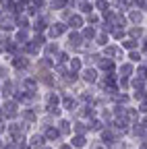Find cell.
Masks as SVG:
<instances>
[{
	"label": "cell",
	"instance_id": "cell-12",
	"mask_svg": "<svg viewBox=\"0 0 147 149\" xmlns=\"http://www.w3.org/2000/svg\"><path fill=\"white\" fill-rule=\"evenodd\" d=\"M145 33H147V27H145V25H128V27H126V35L133 37V40H137V42L143 40Z\"/></svg>",
	"mask_w": 147,
	"mask_h": 149
},
{
	"label": "cell",
	"instance_id": "cell-17",
	"mask_svg": "<svg viewBox=\"0 0 147 149\" xmlns=\"http://www.w3.org/2000/svg\"><path fill=\"white\" fill-rule=\"evenodd\" d=\"M98 31H100V29H98V27H93V25H85V27L81 29V35H83V40H85V42H91V44H93Z\"/></svg>",
	"mask_w": 147,
	"mask_h": 149
},
{
	"label": "cell",
	"instance_id": "cell-25",
	"mask_svg": "<svg viewBox=\"0 0 147 149\" xmlns=\"http://www.w3.org/2000/svg\"><path fill=\"white\" fill-rule=\"evenodd\" d=\"M89 149H108V145H106V143H102V141L98 139V141H93V143L89 145Z\"/></svg>",
	"mask_w": 147,
	"mask_h": 149
},
{
	"label": "cell",
	"instance_id": "cell-22",
	"mask_svg": "<svg viewBox=\"0 0 147 149\" xmlns=\"http://www.w3.org/2000/svg\"><path fill=\"white\" fill-rule=\"evenodd\" d=\"M120 48H122L124 52L139 50V42H137V40H133V37H126V40H122V42H120Z\"/></svg>",
	"mask_w": 147,
	"mask_h": 149
},
{
	"label": "cell",
	"instance_id": "cell-29",
	"mask_svg": "<svg viewBox=\"0 0 147 149\" xmlns=\"http://www.w3.org/2000/svg\"><path fill=\"white\" fill-rule=\"evenodd\" d=\"M0 60H2V56H0Z\"/></svg>",
	"mask_w": 147,
	"mask_h": 149
},
{
	"label": "cell",
	"instance_id": "cell-1",
	"mask_svg": "<svg viewBox=\"0 0 147 149\" xmlns=\"http://www.w3.org/2000/svg\"><path fill=\"white\" fill-rule=\"evenodd\" d=\"M68 31H70L68 25H66L64 21H60V19H56V21H52V25L48 27L46 35H48L50 42H60V40H64V37H66Z\"/></svg>",
	"mask_w": 147,
	"mask_h": 149
},
{
	"label": "cell",
	"instance_id": "cell-21",
	"mask_svg": "<svg viewBox=\"0 0 147 149\" xmlns=\"http://www.w3.org/2000/svg\"><path fill=\"white\" fill-rule=\"evenodd\" d=\"M72 58V54L66 50V48H62L58 54H56V58H54V62H56V64H68V60Z\"/></svg>",
	"mask_w": 147,
	"mask_h": 149
},
{
	"label": "cell",
	"instance_id": "cell-26",
	"mask_svg": "<svg viewBox=\"0 0 147 149\" xmlns=\"http://www.w3.org/2000/svg\"><path fill=\"white\" fill-rule=\"evenodd\" d=\"M6 126H8V122H6L2 116H0V135H2V137L6 135Z\"/></svg>",
	"mask_w": 147,
	"mask_h": 149
},
{
	"label": "cell",
	"instance_id": "cell-5",
	"mask_svg": "<svg viewBox=\"0 0 147 149\" xmlns=\"http://www.w3.org/2000/svg\"><path fill=\"white\" fill-rule=\"evenodd\" d=\"M66 25H68V29L70 31H81L85 25H87V21H85V15H81V13H72L70 17H68V21H66Z\"/></svg>",
	"mask_w": 147,
	"mask_h": 149
},
{
	"label": "cell",
	"instance_id": "cell-20",
	"mask_svg": "<svg viewBox=\"0 0 147 149\" xmlns=\"http://www.w3.org/2000/svg\"><path fill=\"white\" fill-rule=\"evenodd\" d=\"M131 100H133L135 106L141 104V102H145L147 100V89H133L131 91Z\"/></svg>",
	"mask_w": 147,
	"mask_h": 149
},
{
	"label": "cell",
	"instance_id": "cell-19",
	"mask_svg": "<svg viewBox=\"0 0 147 149\" xmlns=\"http://www.w3.org/2000/svg\"><path fill=\"white\" fill-rule=\"evenodd\" d=\"M126 60L133 62V64H141L145 60V54L141 50H131V52H126Z\"/></svg>",
	"mask_w": 147,
	"mask_h": 149
},
{
	"label": "cell",
	"instance_id": "cell-15",
	"mask_svg": "<svg viewBox=\"0 0 147 149\" xmlns=\"http://www.w3.org/2000/svg\"><path fill=\"white\" fill-rule=\"evenodd\" d=\"M68 70L70 72H81L83 68H85V62H83V58H81V54H72V58L68 60Z\"/></svg>",
	"mask_w": 147,
	"mask_h": 149
},
{
	"label": "cell",
	"instance_id": "cell-9",
	"mask_svg": "<svg viewBox=\"0 0 147 149\" xmlns=\"http://www.w3.org/2000/svg\"><path fill=\"white\" fill-rule=\"evenodd\" d=\"M62 42H48L42 50V56H46V58H56V54L62 50Z\"/></svg>",
	"mask_w": 147,
	"mask_h": 149
},
{
	"label": "cell",
	"instance_id": "cell-3",
	"mask_svg": "<svg viewBox=\"0 0 147 149\" xmlns=\"http://www.w3.org/2000/svg\"><path fill=\"white\" fill-rule=\"evenodd\" d=\"M79 74H81V85H85V87H95L100 77H102V72L98 70V66H85Z\"/></svg>",
	"mask_w": 147,
	"mask_h": 149
},
{
	"label": "cell",
	"instance_id": "cell-10",
	"mask_svg": "<svg viewBox=\"0 0 147 149\" xmlns=\"http://www.w3.org/2000/svg\"><path fill=\"white\" fill-rule=\"evenodd\" d=\"M91 128H89V120H79V118H72V135H89Z\"/></svg>",
	"mask_w": 147,
	"mask_h": 149
},
{
	"label": "cell",
	"instance_id": "cell-4",
	"mask_svg": "<svg viewBox=\"0 0 147 149\" xmlns=\"http://www.w3.org/2000/svg\"><path fill=\"white\" fill-rule=\"evenodd\" d=\"M56 126H58V130H60L62 137H66V139L72 137V116L64 114V116L56 118Z\"/></svg>",
	"mask_w": 147,
	"mask_h": 149
},
{
	"label": "cell",
	"instance_id": "cell-18",
	"mask_svg": "<svg viewBox=\"0 0 147 149\" xmlns=\"http://www.w3.org/2000/svg\"><path fill=\"white\" fill-rule=\"evenodd\" d=\"M110 37H112V42H116V44H120L122 40H126V27H114L112 31H110Z\"/></svg>",
	"mask_w": 147,
	"mask_h": 149
},
{
	"label": "cell",
	"instance_id": "cell-14",
	"mask_svg": "<svg viewBox=\"0 0 147 149\" xmlns=\"http://www.w3.org/2000/svg\"><path fill=\"white\" fill-rule=\"evenodd\" d=\"M108 44H112V37H110V33L108 31H98V35H95V40H93V46L98 48V50H102V48H106Z\"/></svg>",
	"mask_w": 147,
	"mask_h": 149
},
{
	"label": "cell",
	"instance_id": "cell-11",
	"mask_svg": "<svg viewBox=\"0 0 147 149\" xmlns=\"http://www.w3.org/2000/svg\"><path fill=\"white\" fill-rule=\"evenodd\" d=\"M31 37H33V31L31 29H17L13 33V40L19 44V46H25L27 42H31Z\"/></svg>",
	"mask_w": 147,
	"mask_h": 149
},
{
	"label": "cell",
	"instance_id": "cell-8",
	"mask_svg": "<svg viewBox=\"0 0 147 149\" xmlns=\"http://www.w3.org/2000/svg\"><path fill=\"white\" fill-rule=\"evenodd\" d=\"M98 70H100V72H116V70H118V62L112 60V58L102 56L100 62H98Z\"/></svg>",
	"mask_w": 147,
	"mask_h": 149
},
{
	"label": "cell",
	"instance_id": "cell-16",
	"mask_svg": "<svg viewBox=\"0 0 147 149\" xmlns=\"http://www.w3.org/2000/svg\"><path fill=\"white\" fill-rule=\"evenodd\" d=\"M70 145L75 149H87L89 147V137L87 135H72L70 137Z\"/></svg>",
	"mask_w": 147,
	"mask_h": 149
},
{
	"label": "cell",
	"instance_id": "cell-28",
	"mask_svg": "<svg viewBox=\"0 0 147 149\" xmlns=\"http://www.w3.org/2000/svg\"><path fill=\"white\" fill-rule=\"evenodd\" d=\"M42 149H54V147H52V145H48V143H46V145H44V147H42Z\"/></svg>",
	"mask_w": 147,
	"mask_h": 149
},
{
	"label": "cell",
	"instance_id": "cell-23",
	"mask_svg": "<svg viewBox=\"0 0 147 149\" xmlns=\"http://www.w3.org/2000/svg\"><path fill=\"white\" fill-rule=\"evenodd\" d=\"M10 77H13V68H10V64L0 60V81H6V79H10Z\"/></svg>",
	"mask_w": 147,
	"mask_h": 149
},
{
	"label": "cell",
	"instance_id": "cell-24",
	"mask_svg": "<svg viewBox=\"0 0 147 149\" xmlns=\"http://www.w3.org/2000/svg\"><path fill=\"white\" fill-rule=\"evenodd\" d=\"M108 149H126V143L120 139V141H114L112 145H108Z\"/></svg>",
	"mask_w": 147,
	"mask_h": 149
},
{
	"label": "cell",
	"instance_id": "cell-6",
	"mask_svg": "<svg viewBox=\"0 0 147 149\" xmlns=\"http://www.w3.org/2000/svg\"><path fill=\"white\" fill-rule=\"evenodd\" d=\"M126 21H128V25H143L145 23V10H141V8H128L126 10Z\"/></svg>",
	"mask_w": 147,
	"mask_h": 149
},
{
	"label": "cell",
	"instance_id": "cell-27",
	"mask_svg": "<svg viewBox=\"0 0 147 149\" xmlns=\"http://www.w3.org/2000/svg\"><path fill=\"white\" fill-rule=\"evenodd\" d=\"M58 149H75L70 145V141H64V143H58Z\"/></svg>",
	"mask_w": 147,
	"mask_h": 149
},
{
	"label": "cell",
	"instance_id": "cell-2",
	"mask_svg": "<svg viewBox=\"0 0 147 149\" xmlns=\"http://www.w3.org/2000/svg\"><path fill=\"white\" fill-rule=\"evenodd\" d=\"M62 95V102H60V106H62V110H64V114H68V116H72L75 112L79 110V106H81V102L77 100V95H75V91H64V93H60Z\"/></svg>",
	"mask_w": 147,
	"mask_h": 149
},
{
	"label": "cell",
	"instance_id": "cell-7",
	"mask_svg": "<svg viewBox=\"0 0 147 149\" xmlns=\"http://www.w3.org/2000/svg\"><path fill=\"white\" fill-rule=\"evenodd\" d=\"M118 77H126V79H131V77H135V72H137V64H133V62H128V60H124V62H120L118 64Z\"/></svg>",
	"mask_w": 147,
	"mask_h": 149
},
{
	"label": "cell",
	"instance_id": "cell-30",
	"mask_svg": "<svg viewBox=\"0 0 147 149\" xmlns=\"http://www.w3.org/2000/svg\"><path fill=\"white\" fill-rule=\"evenodd\" d=\"M0 102H2V97H0Z\"/></svg>",
	"mask_w": 147,
	"mask_h": 149
},
{
	"label": "cell",
	"instance_id": "cell-13",
	"mask_svg": "<svg viewBox=\"0 0 147 149\" xmlns=\"http://www.w3.org/2000/svg\"><path fill=\"white\" fill-rule=\"evenodd\" d=\"M27 143H29V147L31 149H42L48 141H46V137H44V133H40V130H35V133L27 139Z\"/></svg>",
	"mask_w": 147,
	"mask_h": 149
}]
</instances>
